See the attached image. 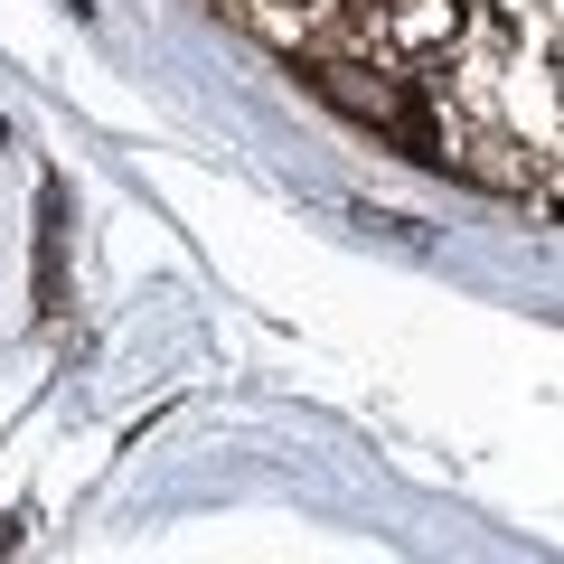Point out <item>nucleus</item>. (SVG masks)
I'll return each instance as SVG.
<instances>
[{
  "mask_svg": "<svg viewBox=\"0 0 564 564\" xmlns=\"http://www.w3.org/2000/svg\"><path fill=\"white\" fill-rule=\"evenodd\" d=\"M292 66L311 76V95H321V104H339L348 122L386 132L404 161L452 170V132H443V113H433V85H423V76L367 57V47H292Z\"/></svg>",
  "mask_w": 564,
  "mask_h": 564,
  "instance_id": "1",
  "label": "nucleus"
},
{
  "mask_svg": "<svg viewBox=\"0 0 564 564\" xmlns=\"http://www.w3.org/2000/svg\"><path fill=\"white\" fill-rule=\"evenodd\" d=\"M39 311H66V188L39 198Z\"/></svg>",
  "mask_w": 564,
  "mask_h": 564,
  "instance_id": "2",
  "label": "nucleus"
}]
</instances>
